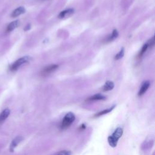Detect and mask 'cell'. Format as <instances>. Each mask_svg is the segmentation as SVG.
Wrapping results in <instances>:
<instances>
[{"label":"cell","mask_w":155,"mask_h":155,"mask_svg":"<svg viewBox=\"0 0 155 155\" xmlns=\"http://www.w3.org/2000/svg\"><path fill=\"white\" fill-rule=\"evenodd\" d=\"M123 134V129L121 127H118L115 130L112 135L108 138V142L112 147H116L118 145L119 139H120Z\"/></svg>","instance_id":"6da1fadb"},{"label":"cell","mask_w":155,"mask_h":155,"mask_svg":"<svg viewBox=\"0 0 155 155\" xmlns=\"http://www.w3.org/2000/svg\"><path fill=\"white\" fill-rule=\"evenodd\" d=\"M75 120V115L72 112H69L65 115L61 124V129L64 130L67 129L72 125Z\"/></svg>","instance_id":"7a4b0ae2"},{"label":"cell","mask_w":155,"mask_h":155,"mask_svg":"<svg viewBox=\"0 0 155 155\" xmlns=\"http://www.w3.org/2000/svg\"><path fill=\"white\" fill-rule=\"evenodd\" d=\"M30 57H29L28 56H24V57L21 58L20 59H18L15 62H14L11 66H10V70L13 72V71L17 70L22 65L30 61Z\"/></svg>","instance_id":"3957f363"},{"label":"cell","mask_w":155,"mask_h":155,"mask_svg":"<svg viewBox=\"0 0 155 155\" xmlns=\"http://www.w3.org/2000/svg\"><path fill=\"white\" fill-rule=\"evenodd\" d=\"M59 66L57 64H52L50 65V66L46 67L42 71V74L43 75H48L53 72L54 71H55L56 69L58 68Z\"/></svg>","instance_id":"277c9868"},{"label":"cell","mask_w":155,"mask_h":155,"mask_svg":"<svg viewBox=\"0 0 155 155\" xmlns=\"http://www.w3.org/2000/svg\"><path fill=\"white\" fill-rule=\"evenodd\" d=\"M23 140V138L21 136H18L16 138H15V139L12 141L10 145V152H13L16 146H17Z\"/></svg>","instance_id":"5b68a950"},{"label":"cell","mask_w":155,"mask_h":155,"mask_svg":"<svg viewBox=\"0 0 155 155\" xmlns=\"http://www.w3.org/2000/svg\"><path fill=\"white\" fill-rule=\"evenodd\" d=\"M150 85V83L149 81H145V82H144L143 84H142L141 89H140L139 92H138V96H141L143 95L144 94L147 92V90L148 88H149Z\"/></svg>","instance_id":"8992f818"},{"label":"cell","mask_w":155,"mask_h":155,"mask_svg":"<svg viewBox=\"0 0 155 155\" xmlns=\"http://www.w3.org/2000/svg\"><path fill=\"white\" fill-rule=\"evenodd\" d=\"M25 12H26V9H25L24 7H19L17 9L13 10L11 14V16L13 18L17 17V16L21 15L24 13Z\"/></svg>","instance_id":"52a82bcc"},{"label":"cell","mask_w":155,"mask_h":155,"mask_svg":"<svg viewBox=\"0 0 155 155\" xmlns=\"http://www.w3.org/2000/svg\"><path fill=\"white\" fill-rule=\"evenodd\" d=\"M106 97L105 96L101 95V94H96L93 96L89 97L87 99V101H102L105 100Z\"/></svg>","instance_id":"ba28073f"},{"label":"cell","mask_w":155,"mask_h":155,"mask_svg":"<svg viewBox=\"0 0 155 155\" xmlns=\"http://www.w3.org/2000/svg\"><path fill=\"white\" fill-rule=\"evenodd\" d=\"M19 24H20V21L19 20H16V21H14L10 22V24L8 25L7 28V32H12V31H13L14 29H15L16 28H17Z\"/></svg>","instance_id":"9c48e42d"},{"label":"cell","mask_w":155,"mask_h":155,"mask_svg":"<svg viewBox=\"0 0 155 155\" xmlns=\"http://www.w3.org/2000/svg\"><path fill=\"white\" fill-rule=\"evenodd\" d=\"M10 113V111L8 108L4 110L1 113H0V124L2 123L4 121H5L8 118Z\"/></svg>","instance_id":"30bf717a"},{"label":"cell","mask_w":155,"mask_h":155,"mask_svg":"<svg viewBox=\"0 0 155 155\" xmlns=\"http://www.w3.org/2000/svg\"><path fill=\"white\" fill-rule=\"evenodd\" d=\"M114 83L112 82V81H108L105 83V84L104 85L103 87H102V90H103L104 92H108L110 90H112L114 88Z\"/></svg>","instance_id":"8fae6325"},{"label":"cell","mask_w":155,"mask_h":155,"mask_svg":"<svg viewBox=\"0 0 155 155\" xmlns=\"http://www.w3.org/2000/svg\"><path fill=\"white\" fill-rule=\"evenodd\" d=\"M73 12H74V10L73 9H67V10H65L64 11H62L61 13L59 14V15H58V17L60 18H63L66 17V16L70 15H72Z\"/></svg>","instance_id":"7c38bea8"},{"label":"cell","mask_w":155,"mask_h":155,"mask_svg":"<svg viewBox=\"0 0 155 155\" xmlns=\"http://www.w3.org/2000/svg\"><path fill=\"white\" fill-rule=\"evenodd\" d=\"M115 107V106H113L112 107H111L109 108H107V109H106L104 110H102V111H101V112H98V113H96L95 116V117H99V116H101L102 115H104L106 114H107L108 113H110V112H112V111L113 110V108Z\"/></svg>","instance_id":"4fadbf2b"},{"label":"cell","mask_w":155,"mask_h":155,"mask_svg":"<svg viewBox=\"0 0 155 155\" xmlns=\"http://www.w3.org/2000/svg\"><path fill=\"white\" fill-rule=\"evenodd\" d=\"M118 35L119 34H118V31H117V30H114L113 31L112 34L109 37H108V41H111L113 40V39L116 38L118 37Z\"/></svg>","instance_id":"5bb4252c"},{"label":"cell","mask_w":155,"mask_h":155,"mask_svg":"<svg viewBox=\"0 0 155 155\" xmlns=\"http://www.w3.org/2000/svg\"><path fill=\"white\" fill-rule=\"evenodd\" d=\"M124 55V49L122 48V49H121L120 51H119V53L118 54H116V56H115V59L116 60L121 59V58H122L123 57Z\"/></svg>","instance_id":"9a60e30c"},{"label":"cell","mask_w":155,"mask_h":155,"mask_svg":"<svg viewBox=\"0 0 155 155\" xmlns=\"http://www.w3.org/2000/svg\"><path fill=\"white\" fill-rule=\"evenodd\" d=\"M53 155H72V152L69 150H62Z\"/></svg>","instance_id":"2e32d148"},{"label":"cell","mask_w":155,"mask_h":155,"mask_svg":"<svg viewBox=\"0 0 155 155\" xmlns=\"http://www.w3.org/2000/svg\"><path fill=\"white\" fill-rule=\"evenodd\" d=\"M148 47V45L147 43L143 45V47H142L141 52H140V53H139V57H141V56H142V55H144V53H145V52L147 51V50Z\"/></svg>","instance_id":"e0dca14e"},{"label":"cell","mask_w":155,"mask_h":155,"mask_svg":"<svg viewBox=\"0 0 155 155\" xmlns=\"http://www.w3.org/2000/svg\"><path fill=\"white\" fill-rule=\"evenodd\" d=\"M148 46H151V47H153L154 44V37H153L150 40L148 41V43H147Z\"/></svg>","instance_id":"ac0fdd59"},{"label":"cell","mask_w":155,"mask_h":155,"mask_svg":"<svg viewBox=\"0 0 155 155\" xmlns=\"http://www.w3.org/2000/svg\"><path fill=\"white\" fill-rule=\"evenodd\" d=\"M85 125L84 124H83V125H81V127H80V129L81 130H83L84 129H85Z\"/></svg>","instance_id":"d6986e66"}]
</instances>
